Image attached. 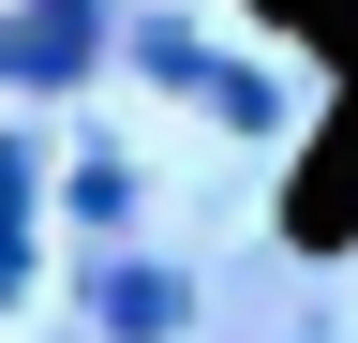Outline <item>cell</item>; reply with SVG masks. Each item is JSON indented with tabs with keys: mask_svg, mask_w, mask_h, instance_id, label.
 Listing matches in <instances>:
<instances>
[{
	"mask_svg": "<svg viewBox=\"0 0 358 343\" xmlns=\"http://www.w3.org/2000/svg\"><path fill=\"white\" fill-rule=\"evenodd\" d=\"M75 60H90V0H30L0 30V75H75Z\"/></svg>",
	"mask_w": 358,
	"mask_h": 343,
	"instance_id": "6da1fadb",
	"label": "cell"
},
{
	"mask_svg": "<svg viewBox=\"0 0 358 343\" xmlns=\"http://www.w3.org/2000/svg\"><path fill=\"white\" fill-rule=\"evenodd\" d=\"M15 269H30V164L0 149V284H15Z\"/></svg>",
	"mask_w": 358,
	"mask_h": 343,
	"instance_id": "7a4b0ae2",
	"label": "cell"
}]
</instances>
